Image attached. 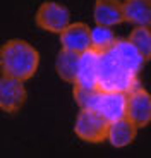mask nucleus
<instances>
[{
    "instance_id": "f257e3e1",
    "label": "nucleus",
    "mask_w": 151,
    "mask_h": 158,
    "mask_svg": "<svg viewBox=\"0 0 151 158\" xmlns=\"http://www.w3.org/2000/svg\"><path fill=\"white\" fill-rule=\"evenodd\" d=\"M40 67V52L21 38L7 40L0 47V72L2 76L29 81Z\"/></svg>"
},
{
    "instance_id": "f03ea898",
    "label": "nucleus",
    "mask_w": 151,
    "mask_h": 158,
    "mask_svg": "<svg viewBox=\"0 0 151 158\" xmlns=\"http://www.w3.org/2000/svg\"><path fill=\"white\" fill-rule=\"evenodd\" d=\"M139 86V76L124 69L110 52L100 53L98 62V89L100 91H129Z\"/></svg>"
},
{
    "instance_id": "7ed1b4c3",
    "label": "nucleus",
    "mask_w": 151,
    "mask_h": 158,
    "mask_svg": "<svg viewBox=\"0 0 151 158\" xmlns=\"http://www.w3.org/2000/svg\"><path fill=\"white\" fill-rule=\"evenodd\" d=\"M108 124L110 122L100 112L89 110V108H81L74 122V132L81 141L100 144V143L107 141Z\"/></svg>"
},
{
    "instance_id": "20e7f679",
    "label": "nucleus",
    "mask_w": 151,
    "mask_h": 158,
    "mask_svg": "<svg viewBox=\"0 0 151 158\" xmlns=\"http://www.w3.org/2000/svg\"><path fill=\"white\" fill-rule=\"evenodd\" d=\"M35 24L40 29L59 35L65 26L71 24V10L64 4L47 0L38 7L35 14Z\"/></svg>"
},
{
    "instance_id": "39448f33",
    "label": "nucleus",
    "mask_w": 151,
    "mask_h": 158,
    "mask_svg": "<svg viewBox=\"0 0 151 158\" xmlns=\"http://www.w3.org/2000/svg\"><path fill=\"white\" fill-rule=\"evenodd\" d=\"M125 118H129L137 129L151 124V93L144 88L137 86L127 93V107Z\"/></svg>"
},
{
    "instance_id": "423d86ee",
    "label": "nucleus",
    "mask_w": 151,
    "mask_h": 158,
    "mask_svg": "<svg viewBox=\"0 0 151 158\" xmlns=\"http://www.w3.org/2000/svg\"><path fill=\"white\" fill-rule=\"evenodd\" d=\"M28 100V89L24 81L0 76V110L5 114H16Z\"/></svg>"
},
{
    "instance_id": "0eeeda50",
    "label": "nucleus",
    "mask_w": 151,
    "mask_h": 158,
    "mask_svg": "<svg viewBox=\"0 0 151 158\" xmlns=\"http://www.w3.org/2000/svg\"><path fill=\"white\" fill-rule=\"evenodd\" d=\"M60 47L65 50L83 53L91 48V28L86 23H71L59 33Z\"/></svg>"
},
{
    "instance_id": "6e6552de",
    "label": "nucleus",
    "mask_w": 151,
    "mask_h": 158,
    "mask_svg": "<svg viewBox=\"0 0 151 158\" xmlns=\"http://www.w3.org/2000/svg\"><path fill=\"white\" fill-rule=\"evenodd\" d=\"M125 107H127V93H122V91H100L95 110L100 112L108 122H113V120L125 117Z\"/></svg>"
},
{
    "instance_id": "1a4fd4ad",
    "label": "nucleus",
    "mask_w": 151,
    "mask_h": 158,
    "mask_svg": "<svg viewBox=\"0 0 151 158\" xmlns=\"http://www.w3.org/2000/svg\"><path fill=\"white\" fill-rule=\"evenodd\" d=\"M108 52L115 57V60L124 69H127L129 72H132V74H136V76H139V72L143 71V65L146 64L143 59V55L137 52V48H136L129 40H120L119 38L115 41V45H113Z\"/></svg>"
},
{
    "instance_id": "9d476101",
    "label": "nucleus",
    "mask_w": 151,
    "mask_h": 158,
    "mask_svg": "<svg viewBox=\"0 0 151 158\" xmlns=\"http://www.w3.org/2000/svg\"><path fill=\"white\" fill-rule=\"evenodd\" d=\"M93 19L100 26L115 28L125 23L122 0H96L93 7Z\"/></svg>"
},
{
    "instance_id": "9b49d317",
    "label": "nucleus",
    "mask_w": 151,
    "mask_h": 158,
    "mask_svg": "<svg viewBox=\"0 0 151 158\" xmlns=\"http://www.w3.org/2000/svg\"><path fill=\"white\" fill-rule=\"evenodd\" d=\"M98 62L100 53L95 50H86L79 53V65H77V74H76V84L83 88H91L98 89Z\"/></svg>"
},
{
    "instance_id": "f8f14e48",
    "label": "nucleus",
    "mask_w": 151,
    "mask_h": 158,
    "mask_svg": "<svg viewBox=\"0 0 151 158\" xmlns=\"http://www.w3.org/2000/svg\"><path fill=\"white\" fill-rule=\"evenodd\" d=\"M137 138V127L129 120V118H119L108 124V134L107 141L113 148H125L134 143Z\"/></svg>"
},
{
    "instance_id": "ddd939ff",
    "label": "nucleus",
    "mask_w": 151,
    "mask_h": 158,
    "mask_svg": "<svg viewBox=\"0 0 151 158\" xmlns=\"http://www.w3.org/2000/svg\"><path fill=\"white\" fill-rule=\"evenodd\" d=\"M125 23L151 28V0H122Z\"/></svg>"
},
{
    "instance_id": "4468645a",
    "label": "nucleus",
    "mask_w": 151,
    "mask_h": 158,
    "mask_svg": "<svg viewBox=\"0 0 151 158\" xmlns=\"http://www.w3.org/2000/svg\"><path fill=\"white\" fill-rule=\"evenodd\" d=\"M77 65H79V53L65 48H60L55 59V71L62 81L69 84L76 83V74H77Z\"/></svg>"
},
{
    "instance_id": "2eb2a0df",
    "label": "nucleus",
    "mask_w": 151,
    "mask_h": 158,
    "mask_svg": "<svg viewBox=\"0 0 151 158\" xmlns=\"http://www.w3.org/2000/svg\"><path fill=\"white\" fill-rule=\"evenodd\" d=\"M117 35L110 26H100L96 24L95 28H91V50L96 53H105L108 52L117 41Z\"/></svg>"
},
{
    "instance_id": "dca6fc26",
    "label": "nucleus",
    "mask_w": 151,
    "mask_h": 158,
    "mask_svg": "<svg viewBox=\"0 0 151 158\" xmlns=\"http://www.w3.org/2000/svg\"><path fill=\"white\" fill-rule=\"evenodd\" d=\"M127 40L137 48V52L143 55L144 62H149L151 60V28L134 26V29L131 31Z\"/></svg>"
},
{
    "instance_id": "f3484780",
    "label": "nucleus",
    "mask_w": 151,
    "mask_h": 158,
    "mask_svg": "<svg viewBox=\"0 0 151 158\" xmlns=\"http://www.w3.org/2000/svg\"><path fill=\"white\" fill-rule=\"evenodd\" d=\"M98 95H100V89L83 88V86H79V84L74 83L72 96H74V102L79 105V108H89V110H95L96 102H98Z\"/></svg>"
}]
</instances>
